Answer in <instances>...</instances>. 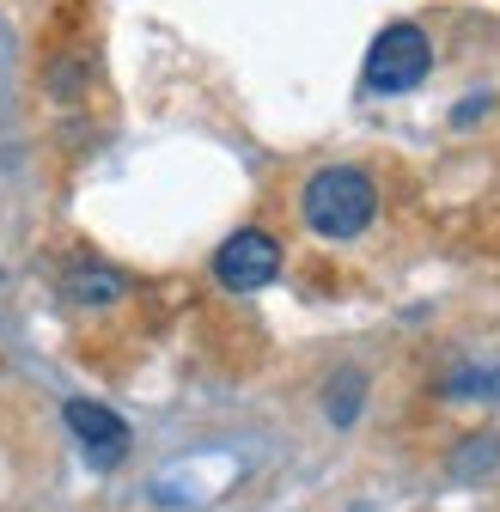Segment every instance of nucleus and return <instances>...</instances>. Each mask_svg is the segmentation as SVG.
Listing matches in <instances>:
<instances>
[{
  "label": "nucleus",
  "mask_w": 500,
  "mask_h": 512,
  "mask_svg": "<svg viewBox=\"0 0 500 512\" xmlns=\"http://www.w3.org/2000/svg\"><path fill=\"white\" fill-rule=\"evenodd\" d=\"M299 208H305V226L318 238H360L372 226V214H379V189H372V177L354 171V165H324L305 183Z\"/></svg>",
  "instance_id": "f257e3e1"
},
{
  "label": "nucleus",
  "mask_w": 500,
  "mask_h": 512,
  "mask_svg": "<svg viewBox=\"0 0 500 512\" xmlns=\"http://www.w3.org/2000/svg\"><path fill=\"white\" fill-rule=\"evenodd\" d=\"M433 68V43L421 25H385L366 49V68H360V86L372 98H397V92H415Z\"/></svg>",
  "instance_id": "f03ea898"
},
{
  "label": "nucleus",
  "mask_w": 500,
  "mask_h": 512,
  "mask_svg": "<svg viewBox=\"0 0 500 512\" xmlns=\"http://www.w3.org/2000/svg\"><path fill=\"white\" fill-rule=\"evenodd\" d=\"M281 275V244L263 232V226H244L232 232L220 250H214V281L232 287V293H257Z\"/></svg>",
  "instance_id": "7ed1b4c3"
},
{
  "label": "nucleus",
  "mask_w": 500,
  "mask_h": 512,
  "mask_svg": "<svg viewBox=\"0 0 500 512\" xmlns=\"http://www.w3.org/2000/svg\"><path fill=\"white\" fill-rule=\"evenodd\" d=\"M61 415H68V433H74V445L86 452V464H92V470H116L122 458H129V427H122V415H116V409L74 397Z\"/></svg>",
  "instance_id": "20e7f679"
},
{
  "label": "nucleus",
  "mask_w": 500,
  "mask_h": 512,
  "mask_svg": "<svg viewBox=\"0 0 500 512\" xmlns=\"http://www.w3.org/2000/svg\"><path fill=\"white\" fill-rule=\"evenodd\" d=\"M122 281L116 269H104V263H80V269H68V293L80 299V305H110V299H122Z\"/></svg>",
  "instance_id": "39448f33"
},
{
  "label": "nucleus",
  "mask_w": 500,
  "mask_h": 512,
  "mask_svg": "<svg viewBox=\"0 0 500 512\" xmlns=\"http://www.w3.org/2000/svg\"><path fill=\"white\" fill-rule=\"evenodd\" d=\"M494 458H500V439H494V433H482V439H470L464 452L452 458V476H476V470H488Z\"/></svg>",
  "instance_id": "423d86ee"
},
{
  "label": "nucleus",
  "mask_w": 500,
  "mask_h": 512,
  "mask_svg": "<svg viewBox=\"0 0 500 512\" xmlns=\"http://www.w3.org/2000/svg\"><path fill=\"white\" fill-rule=\"evenodd\" d=\"M360 391H366V384H360L354 372H342V378H336V391H330V415H336L342 427L354 421V409H360Z\"/></svg>",
  "instance_id": "0eeeda50"
},
{
  "label": "nucleus",
  "mask_w": 500,
  "mask_h": 512,
  "mask_svg": "<svg viewBox=\"0 0 500 512\" xmlns=\"http://www.w3.org/2000/svg\"><path fill=\"white\" fill-rule=\"evenodd\" d=\"M452 391L458 397H500V372H458Z\"/></svg>",
  "instance_id": "6e6552de"
}]
</instances>
